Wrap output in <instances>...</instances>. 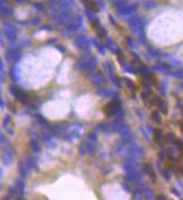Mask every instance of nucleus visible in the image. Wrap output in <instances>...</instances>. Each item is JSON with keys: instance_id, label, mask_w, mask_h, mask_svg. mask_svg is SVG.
<instances>
[{"instance_id": "1", "label": "nucleus", "mask_w": 183, "mask_h": 200, "mask_svg": "<svg viewBox=\"0 0 183 200\" xmlns=\"http://www.w3.org/2000/svg\"><path fill=\"white\" fill-rule=\"evenodd\" d=\"M157 198H158V200H165V198H164L163 196H158Z\"/></svg>"}]
</instances>
